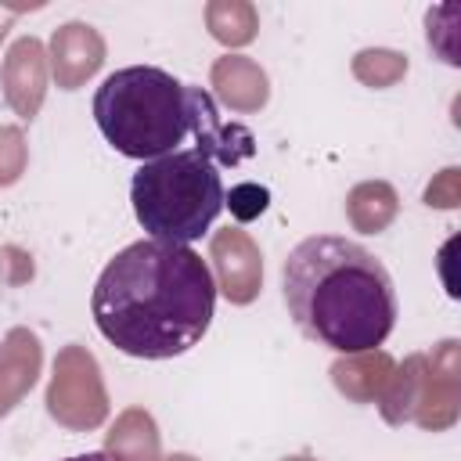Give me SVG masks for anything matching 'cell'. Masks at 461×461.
Returning a JSON list of instances; mask_svg holds the SVG:
<instances>
[{
	"instance_id": "obj_1",
	"label": "cell",
	"mask_w": 461,
	"mask_h": 461,
	"mask_svg": "<svg viewBox=\"0 0 461 461\" xmlns=\"http://www.w3.org/2000/svg\"><path fill=\"white\" fill-rule=\"evenodd\" d=\"M216 310L209 263L173 241L140 238L101 270L90 313L97 331L126 357L169 360L202 342Z\"/></svg>"
},
{
	"instance_id": "obj_2",
	"label": "cell",
	"mask_w": 461,
	"mask_h": 461,
	"mask_svg": "<svg viewBox=\"0 0 461 461\" xmlns=\"http://www.w3.org/2000/svg\"><path fill=\"white\" fill-rule=\"evenodd\" d=\"M295 328L335 353L378 349L396 324V288L385 263L353 238H303L281 267Z\"/></svg>"
},
{
	"instance_id": "obj_3",
	"label": "cell",
	"mask_w": 461,
	"mask_h": 461,
	"mask_svg": "<svg viewBox=\"0 0 461 461\" xmlns=\"http://www.w3.org/2000/svg\"><path fill=\"white\" fill-rule=\"evenodd\" d=\"M205 90L187 86L166 68H115L94 94V119L104 140L126 158H162L194 137Z\"/></svg>"
},
{
	"instance_id": "obj_4",
	"label": "cell",
	"mask_w": 461,
	"mask_h": 461,
	"mask_svg": "<svg viewBox=\"0 0 461 461\" xmlns=\"http://www.w3.org/2000/svg\"><path fill=\"white\" fill-rule=\"evenodd\" d=\"M220 166L202 148H176L162 158L140 162L130 180L137 223L155 241L191 245L223 212Z\"/></svg>"
},
{
	"instance_id": "obj_5",
	"label": "cell",
	"mask_w": 461,
	"mask_h": 461,
	"mask_svg": "<svg viewBox=\"0 0 461 461\" xmlns=\"http://www.w3.org/2000/svg\"><path fill=\"white\" fill-rule=\"evenodd\" d=\"M385 425L414 421L425 432H443L461 414V346L443 339L432 353H411L393 367L382 396L375 400Z\"/></svg>"
},
{
	"instance_id": "obj_6",
	"label": "cell",
	"mask_w": 461,
	"mask_h": 461,
	"mask_svg": "<svg viewBox=\"0 0 461 461\" xmlns=\"http://www.w3.org/2000/svg\"><path fill=\"white\" fill-rule=\"evenodd\" d=\"M43 403H47V414L72 432H90L104 425L108 389L101 378V364L86 346L68 342L58 349Z\"/></svg>"
},
{
	"instance_id": "obj_7",
	"label": "cell",
	"mask_w": 461,
	"mask_h": 461,
	"mask_svg": "<svg viewBox=\"0 0 461 461\" xmlns=\"http://www.w3.org/2000/svg\"><path fill=\"white\" fill-rule=\"evenodd\" d=\"M209 259H212V281L216 292L230 306H249L259 288H263V252L256 238L241 227H223L209 241Z\"/></svg>"
},
{
	"instance_id": "obj_8",
	"label": "cell",
	"mask_w": 461,
	"mask_h": 461,
	"mask_svg": "<svg viewBox=\"0 0 461 461\" xmlns=\"http://www.w3.org/2000/svg\"><path fill=\"white\" fill-rule=\"evenodd\" d=\"M47 47L36 36H18L0 65V83H4V101L11 104L14 115L36 119L47 97Z\"/></svg>"
},
{
	"instance_id": "obj_9",
	"label": "cell",
	"mask_w": 461,
	"mask_h": 461,
	"mask_svg": "<svg viewBox=\"0 0 461 461\" xmlns=\"http://www.w3.org/2000/svg\"><path fill=\"white\" fill-rule=\"evenodd\" d=\"M47 65H50V76H54V83L61 90H79L104 65V40H101V32L94 25H86V22H65L50 36Z\"/></svg>"
},
{
	"instance_id": "obj_10",
	"label": "cell",
	"mask_w": 461,
	"mask_h": 461,
	"mask_svg": "<svg viewBox=\"0 0 461 461\" xmlns=\"http://www.w3.org/2000/svg\"><path fill=\"white\" fill-rule=\"evenodd\" d=\"M43 346L32 328H11L0 339V418H7L36 385Z\"/></svg>"
},
{
	"instance_id": "obj_11",
	"label": "cell",
	"mask_w": 461,
	"mask_h": 461,
	"mask_svg": "<svg viewBox=\"0 0 461 461\" xmlns=\"http://www.w3.org/2000/svg\"><path fill=\"white\" fill-rule=\"evenodd\" d=\"M209 83H212V94L220 97V104H227L230 112H259L270 97V79L267 72L245 58V54H223L212 61L209 68Z\"/></svg>"
},
{
	"instance_id": "obj_12",
	"label": "cell",
	"mask_w": 461,
	"mask_h": 461,
	"mask_svg": "<svg viewBox=\"0 0 461 461\" xmlns=\"http://www.w3.org/2000/svg\"><path fill=\"white\" fill-rule=\"evenodd\" d=\"M396 360L385 349H364V353H346L331 364V385L353 400V403H375L393 375Z\"/></svg>"
},
{
	"instance_id": "obj_13",
	"label": "cell",
	"mask_w": 461,
	"mask_h": 461,
	"mask_svg": "<svg viewBox=\"0 0 461 461\" xmlns=\"http://www.w3.org/2000/svg\"><path fill=\"white\" fill-rule=\"evenodd\" d=\"M104 454L112 461H158L162 436H158L155 418L144 407H126L104 436Z\"/></svg>"
},
{
	"instance_id": "obj_14",
	"label": "cell",
	"mask_w": 461,
	"mask_h": 461,
	"mask_svg": "<svg viewBox=\"0 0 461 461\" xmlns=\"http://www.w3.org/2000/svg\"><path fill=\"white\" fill-rule=\"evenodd\" d=\"M400 212V194L389 180H364L346 194V220L360 234H382Z\"/></svg>"
},
{
	"instance_id": "obj_15",
	"label": "cell",
	"mask_w": 461,
	"mask_h": 461,
	"mask_svg": "<svg viewBox=\"0 0 461 461\" xmlns=\"http://www.w3.org/2000/svg\"><path fill=\"white\" fill-rule=\"evenodd\" d=\"M205 25L216 43L245 47L259 32V14L249 0H212V4H205Z\"/></svg>"
},
{
	"instance_id": "obj_16",
	"label": "cell",
	"mask_w": 461,
	"mask_h": 461,
	"mask_svg": "<svg viewBox=\"0 0 461 461\" xmlns=\"http://www.w3.org/2000/svg\"><path fill=\"white\" fill-rule=\"evenodd\" d=\"M353 76L364 86L385 90V86H393V83H400L407 76V54L389 50V47H364L353 58Z\"/></svg>"
},
{
	"instance_id": "obj_17",
	"label": "cell",
	"mask_w": 461,
	"mask_h": 461,
	"mask_svg": "<svg viewBox=\"0 0 461 461\" xmlns=\"http://www.w3.org/2000/svg\"><path fill=\"white\" fill-rule=\"evenodd\" d=\"M29 162V148H25V133L18 126H0V187H11L22 180Z\"/></svg>"
},
{
	"instance_id": "obj_18",
	"label": "cell",
	"mask_w": 461,
	"mask_h": 461,
	"mask_svg": "<svg viewBox=\"0 0 461 461\" xmlns=\"http://www.w3.org/2000/svg\"><path fill=\"white\" fill-rule=\"evenodd\" d=\"M223 205H230V216L234 220L249 223V220H256L270 205V191L259 187V184H252V180H245V184H234L230 194H223Z\"/></svg>"
},
{
	"instance_id": "obj_19",
	"label": "cell",
	"mask_w": 461,
	"mask_h": 461,
	"mask_svg": "<svg viewBox=\"0 0 461 461\" xmlns=\"http://www.w3.org/2000/svg\"><path fill=\"white\" fill-rule=\"evenodd\" d=\"M457 202H461V173L450 166V169H443V173L425 187V205L454 209Z\"/></svg>"
},
{
	"instance_id": "obj_20",
	"label": "cell",
	"mask_w": 461,
	"mask_h": 461,
	"mask_svg": "<svg viewBox=\"0 0 461 461\" xmlns=\"http://www.w3.org/2000/svg\"><path fill=\"white\" fill-rule=\"evenodd\" d=\"M0 270H4V281L22 285V281L32 277V256L22 252V249H14V245H7V249L0 252Z\"/></svg>"
},
{
	"instance_id": "obj_21",
	"label": "cell",
	"mask_w": 461,
	"mask_h": 461,
	"mask_svg": "<svg viewBox=\"0 0 461 461\" xmlns=\"http://www.w3.org/2000/svg\"><path fill=\"white\" fill-rule=\"evenodd\" d=\"M61 461H112L104 450H90V454H76V457H61Z\"/></svg>"
},
{
	"instance_id": "obj_22",
	"label": "cell",
	"mask_w": 461,
	"mask_h": 461,
	"mask_svg": "<svg viewBox=\"0 0 461 461\" xmlns=\"http://www.w3.org/2000/svg\"><path fill=\"white\" fill-rule=\"evenodd\" d=\"M158 461H198L194 454H169V457H158Z\"/></svg>"
},
{
	"instance_id": "obj_23",
	"label": "cell",
	"mask_w": 461,
	"mask_h": 461,
	"mask_svg": "<svg viewBox=\"0 0 461 461\" xmlns=\"http://www.w3.org/2000/svg\"><path fill=\"white\" fill-rule=\"evenodd\" d=\"M281 461H317V457H310V454H292V457H281Z\"/></svg>"
},
{
	"instance_id": "obj_24",
	"label": "cell",
	"mask_w": 461,
	"mask_h": 461,
	"mask_svg": "<svg viewBox=\"0 0 461 461\" xmlns=\"http://www.w3.org/2000/svg\"><path fill=\"white\" fill-rule=\"evenodd\" d=\"M11 18H14V14H11ZM11 18H4V22H0V40L7 36V22H11Z\"/></svg>"
}]
</instances>
